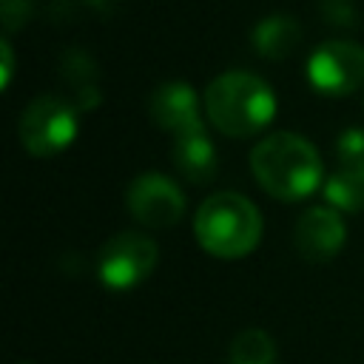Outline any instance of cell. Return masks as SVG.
Listing matches in <instances>:
<instances>
[{
	"label": "cell",
	"mask_w": 364,
	"mask_h": 364,
	"mask_svg": "<svg viewBox=\"0 0 364 364\" xmlns=\"http://www.w3.org/2000/svg\"><path fill=\"white\" fill-rule=\"evenodd\" d=\"M256 182L276 199H301L316 191L321 179V162L316 148L296 134H270L256 142L250 154Z\"/></svg>",
	"instance_id": "cell-1"
},
{
	"label": "cell",
	"mask_w": 364,
	"mask_h": 364,
	"mask_svg": "<svg viewBox=\"0 0 364 364\" xmlns=\"http://www.w3.org/2000/svg\"><path fill=\"white\" fill-rule=\"evenodd\" d=\"M208 119L228 136H250L276 114V97L264 80L247 71H228L205 91Z\"/></svg>",
	"instance_id": "cell-2"
},
{
	"label": "cell",
	"mask_w": 364,
	"mask_h": 364,
	"mask_svg": "<svg viewBox=\"0 0 364 364\" xmlns=\"http://www.w3.org/2000/svg\"><path fill=\"white\" fill-rule=\"evenodd\" d=\"M199 245L219 259L247 256L262 236L259 210L239 193H213L202 202L193 219Z\"/></svg>",
	"instance_id": "cell-3"
},
{
	"label": "cell",
	"mask_w": 364,
	"mask_h": 364,
	"mask_svg": "<svg viewBox=\"0 0 364 364\" xmlns=\"http://www.w3.org/2000/svg\"><path fill=\"white\" fill-rule=\"evenodd\" d=\"M77 136V108L60 97H37L20 117V142L34 156H51Z\"/></svg>",
	"instance_id": "cell-4"
},
{
	"label": "cell",
	"mask_w": 364,
	"mask_h": 364,
	"mask_svg": "<svg viewBox=\"0 0 364 364\" xmlns=\"http://www.w3.org/2000/svg\"><path fill=\"white\" fill-rule=\"evenodd\" d=\"M307 77L321 94H353L364 82V48L347 40H330L313 51Z\"/></svg>",
	"instance_id": "cell-5"
},
{
	"label": "cell",
	"mask_w": 364,
	"mask_h": 364,
	"mask_svg": "<svg viewBox=\"0 0 364 364\" xmlns=\"http://www.w3.org/2000/svg\"><path fill=\"white\" fill-rule=\"evenodd\" d=\"M154 264L156 245L142 233H117L100 250V279L114 290L139 284Z\"/></svg>",
	"instance_id": "cell-6"
},
{
	"label": "cell",
	"mask_w": 364,
	"mask_h": 364,
	"mask_svg": "<svg viewBox=\"0 0 364 364\" xmlns=\"http://www.w3.org/2000/svg\"><path fill=\"white\" fill-rule=\"evenodd\" d=\"M128 210L145 228H171L185 210V196L173 179L159 173H145L128 188Z\"/></svg>",
	"instance_id": "cell-7"
},
{
	"label": "cell",
	"mask_w": 364,
	"mask_h": 364,
	"mask_svg": "<svg viewBox=\"0 0 364 364\" xmlns=\"http://www.w3.org/2000/svg\"><path fill=\"white\" fill-rule=\"evenodd\" d=\"M296 250L307 262H327L344 245V222L330 208H307L296 222Z\"/></svg>",
	"instance_id": "cell-8"
},
{
	"label": "cell",
	"mask_w": 364,
	"mask_h": 364,
	"mask_svg": "<svg viewBox=\"0 0 364 364\" xmlns=\"http://www.w3.org/2000/svg\"><path fill=\"white\" fill-rule=\"evenodd\" d=\"M151 119L165 131L182 134L199 128V102L188 82H165L151 94Z\"/></svg>",
	"instance_id": "cell-9"
},
{
	"label": "cell",
	"mask_w": 364,
	"mask_h": 364,
	"mask_svg": "<svg viewBox=\"0 0 364 364\" xmlns=\"http://www.w3.org/2000/svg\"><path fill=\"white\" fill-rule=\"evenodd\" d=\"M173 165L193 185H202V182L213 179V173H216V151H213V142L205 136L202 125L176 134V139H173Z\"/></svg>",
	"instance_id": "cell-10"
},
{
	"label": "cell",
	"mask_w": 364,
	"mask_h": 364,
	"mask_svg": "<svg viewBox=\"0 0 364 364\" xmlns=\"http://www.w3.org/2000/svg\"><path fill=\"white\" fill-rule=\"evenodd\" d=\"M301 40V28L293 17L287 14H273L264 17L256 28H253V46L262 57L267 60H284Z\"/></svg>",
	"instance_id": "cell-11"
},
{
	"label": "cell",
	"mask_w": 364,
	"mask_h": 364,
	"mask_svg": "<svg viewBox=\"0 0 364 364\" xmlns=\"http://www.w3.org/2000/svg\"><path fill=\"white\" fill-rule=\"evenodd\" d=\"M230 364H273L276 344L264 330H242L228 350Z\"/></svg>",
	"instance_id": "cell-12"
},
{
	"label": "cell",
	"mask_w": 364,
	"mask_h": 364,
	"mask_svg": "<svg viewBox=\"0 0 364 364\" xmlns=\"http://www.w3.org/2000/svg\"><path fill=\"white\" fill-rule=\"evenodd\" d=\"M324 196L330 205H336L338 210H361L364 208V176L341 171L336 173L327 185H324Z\"/></svg>",
	"instance_id": "cell-13"
},
{
	"label": "cell",
	"mask_w": 364,
	"mask_h": 364,
	"mask_svg": "<svg viewBox=\"0 0 364 364\" xmlns=\"http://www.w3.org/2000/svg\"><path fill=\"white\" fill-rule=\"evenodd\" d=\"M336 151H338V159H341V171L364 176V131H358V128L344 131L338 136Z\"/></svg>",
	"instance_id": "cell-14"
},
{
	"label": "cell",
	"mask_w": 364,
	"mask_h": 364,
	"mask_svg": "<svg viewBox=\"0 0 364 364\" xmlns=\"http://www.w3.org/2000/svg\"><path fill=\"white\" fill-rule=\"evenodd\" d=\"M34 11V0H0V17L9 31L20 28Z\"/></svg>",
	"instance_id": "cell-15"
},
{
	"label": "cell",
	"mask_w": 364,
	"mask_h": 364,
	"mask_svg": "<svg viewBox=\"0 0 364 364\" xmlns=\"http://www.w3.org/2000/svg\"><path fill=\"white\" fill-rule=\"evenodd\" d=\"M3 63H6L3 82H9V74H11V48H9V43H6V40H3Z\"/></svg>",
	"instance_id": "cell-16"
}]
</instances>
